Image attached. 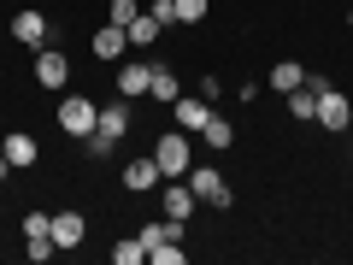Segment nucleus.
I'll list each match as a JSON object with an SVG mask.
<instances>
[{"instance_id": "cd10ccee", "label": "nucleus", "mask_w": 353, "mask_h": 265, "mask_svg": "<svg viewBox=\"0 0 353 265\" xmlns=\"http://www.w3.org/2000/svg\"><path fill=\"white\" fill-rule=\"evenodd\" d=\"M347 30H353V12H347Z\"/></svg>"}, {"instance_id": "a211bd4d", "label": "nucleus", "mask_w": 353, "mask_h": 265, "mask_svg": "<svg viewBox=\"0 0 353 265\" xmlns=\"http://www.w3.org/2000/svg\"><path fill=\"white\" fill-rule=\"evenodd\" d=\"M306 83V71L294 59H283V65H271V88H277V95H289V88H301Z\"/></svg>"}, {"instance_id": "39448f33", "label": "nucleus", "mask_w": 353, "mask_h": 265, "mask_svg": "<svg viewBox=\"0 0 353 265\" xmlns=\"http://www.w3.org/2000/svg\"><path fill=\"white\" fill-rule=\"evenodd\" d=\"M159 183H165V177H159V159H153V153H136V159L124 165V189L130 195H153Z\"/></svg>"}, {"instance_id": "5701e85b", "label": "nucleus", "mask_w": 353, "mask_h": 265, "mask_svg": "<svg viewBox=\"0 0 353 265\" xmlns=\"http://www.w3.org/2000/svg\"><path fill=\"white\" fill-rule=\"evenodd\" d=\"M141 259H148L141 236H130V242H118V248H112V265H141Z\"/></svg>"}, {"instance_id": "aec40b11", "label": "nucleus", "mask_w": 353, "mask_h": 265, "mask_svg": "<svg viewBox=\"0 0 353 265\" xmlns=\"http://www.w3.org/2000/svg\"><path fill=\"white\" fill-rule=\"evenodd\" d=\"M24 242H53V213H24Z\"/></svg>"}, {"instance_id": "6ab92c4d", "label": "nucleus", "mask_w": 353, "mask_h": 265, "mask_svg": "<svg viewBox=\"0 0 353 265\" xmlns=\"http://www.w3.org/2000/svg\"><path fill=\"white\" fill-rule=\"evenodd\" d=\"M148 95H153V101H165V106H171V101H176V71L153 65V83H148Z\"/></svg>"}, {"instance_id": "c85d7f7f", "label": "nucleus", "mask_w": 353, "mask_h": 265, "mask_svg": "<svg viewBox=\"0 0 353 265\" xmlns=\"http://www.w3.org/2000/svg\"><path fill=\"white\" fill-rule=\"evenodd\" d=\"M347 165H353V153H347Z\"/></svg>"}, {"instance_id": "2eb2a0df", "label": "nucleus", "mask_w": 353, "mask_h": 265, "mask_svg": "<svg viewBox=\"0 0 353 265\" xmlns=\"http://www.w3.org/2000/svg\"><path fill=\"white\" fill-rule=\"evenodd\" d=\"M283 101H289V118H301V124H312V118H318V88H312V83L289 88Z\"/></svg>"}, {"instance_id": "f3484780", "label": "nucleus", "mask_w": 353, "mask_h": 265, "mask_svg": "<svg viewBox=\"0 0 353 265\" xmlns=\"http://www.w3.org/2000/svg\"><path fill=\"white\" fill-rule=\"evenodd\" d=\"M101 136H112V141H124L130 136V106H101Z\"/></svg>"}, {"instance_id": "6e6552de", "label": "nucleus", "mask_w": 353, "mask_h": 265, "mask_svg": "<svg viewBox=\"0 0 353 265\" xmlns=\"http://www.w3.org/2000/svg\"><path fill=\"white\" fill-rule=\"evenodd\" d=\"M176 130H189V136H201L206 130V118H212V101H206V95H176Z\"/></svg>"}, {"instance_id": "7ed1b4c3", "label": "nucleus", "mask_w": 353, "mask_h": 265, "mask_svg": "<svg viewBox=\"0 0 353 265\" xmlns=\"http://www.w3.org/2000/svg\"><path fill=\"white\" fill-rule=\"evenodd\" d=\"M189 189L201 206H230V183H224L218 165H189Z\"/></svg>"}, {"instance_id": "dca6fc26", "label": "nucleus", "mask_w": 353, "mask_h": 265, "mask_svg": "<svg viewBox=\"0 0 353 265\" xmlns=\"http://www.w3.org/2000/svg\"><path fill=\"white\" fill-rule=\"evenodd\" d=\"M201 141H206V148H218V153H224L230 141H236V124H230L224 112H212V118H206V130H201Z\"/></svg>"}, {"instance_id": "4be33fe9", "label": "nucleus", "mask_w": 353, "mask_h": 265, "mask_svg": "<svg viewBox=\"0 0 353 265\" xmlns=\"http://www.w3.org/2000/svg\"><path fill=\"white\" fill-rule=\"evenodd\" d=\"M148 259L153 265H183V259H189V248H183V242H159V248H148Z\"/></svg>"}, {"instance_id": "ddd939ff", "label": "nucleus", "mask_w": 353, "mask_h": 265, "mask_svg": "<svg viewBox=\"0 0 353 265\" xmlns=\"http://www.w3.org/2000/svg\"><path fill=\"white\" fill-rule=\"evenodd\" d=\"M12 36L24 41V48H48V18H41V12H18L12 18Z\"/></svg>"}, {"instance_id": "1a4fd4ad", "label": "nucleus", "mask_w": 353, "mask_h": 265, "mask_svg": "<svg viewBox=\"0 0 353 265\" xmlns=\"http://www.w3.org/2000/svg\"><path fill=\"white\" fill-rule=\"evenodd\" d=\"M148 83H153V59H130V65H118V95H124V101L148 95Z\"/></svg>"}, {"instance_id": "bb28decb", "label": "nucleus", "mask_w": 353, "mask_h": 265, "mask_svg": "<svg viewBox=\"0 0 353 265\" xmlns=\"http://www.w3.org/2000/svg\"><path fill=\"white\" fill-rule=\"evenodd\" d=\"M24 253H30V259H36V265H41V259H53V253H59V248H53V242H30V248H24Z\"/></svg>"}, {"instance_id": "b1692460", "label": "nucleus", "mask_w": 353, "mask_h": 265, "mask_svg": "<svg viewBox=\"0 0 353 265\" xmlns=\"http://www.w3.org/2000/svg\"><path fill=\"white\" fill-rule=\"evenodd\" d=\"M141 6L136 0H112V6H106V24H118V30H130V18H136Z\"/></svg>"}, {"instance_id": "0eeeda50", "label": "nucleus", "mask_w": 353, "mask_h": 265, "mask_svg": "<svg viewBox=\"0 0 353 265\" xmlns=\"http://www.w3.org/2000/svg\"><path fill=\"white\" fill-rule=\"evenodd\" d=\"M65 77H71V59L59 48H36V88H65Z\"/></svg>"}, {"instance_id": "20e7f679", "label": "nucleus", "mask_w": 353, "mask_h": 265, "mask_svg": "<svg viewBox=\"0 0 353 265\" xmlns=\"http://www.w3.org/2000/svg\"><path fill=\"white\" fill-rule=\"evenodd\" d=\"M159 206H165V218H176V224H189L194 218V189H189V177H165V189H159Z\"/></svg>"}, {"instance_id": "9d476101", "label": "nucleus", "mask_w": 353, "mask_h": 265, "mask_svg": "<svg viewBox=\"0 0 353 265\" xmlns=\"http://www.w3.org/2000/svg\"><path fill=\"white\" fill-rule=\"evenodd\" d=\"M83 236H88V218L83 213H53V248H83Z\"/></svg>"}, {"instance_id": "f8f14e48", "label": "nucleus", "mask_w": 353, "mask_h": 265, "mask_svg": "<svg viewBox=\"0 0 353 265\" xmlns=\"http://www.w3.org/2000/svg\"><path fill=\"white\" fill-rule=\"evenodd\" d=\"M0 153L12 159V171H30V165L41 159V148H36V136H24V130H12V136L0 141Z\"/></svg>"}, {"instance_id": "9b49d317", "label": "nucleus", "mask_w": 353, "mask_h": 265, "mask_svg": "<svg viewBox=\"0 0 353 265\" xmlns=\"http://www.w3.org/2000/svg\"><path fill=\"white\" fill-rule=\"evenodd\" d=\"M88 48H94V59H124V53H130V30L101 24L94 36H88Z\"/></svg>"}, {"instance_id": "423d86ee", "label": "nucleus", "mask_w": 353, "mask_h": 265, "mask_svg": "<svg viewBox=\"0 0 353 265\" xmlns=\"http://www.w3.org/2000/svg\"><path fill=\"white\" fill-rule=\"evenodd\" d=\"M318 124H324V130H347V124H353V101L341 95L336 83L318 95Z\"/></svg>"}, {"instance_id": "f257e3e1", "label": "nucleus", "mask_w": 353, "mask_h": 265, "mask_svg": "<svg viewBox=\"0 0 353 265\" xmlns=\"http://www.w3.org/2000/svg\"><path fill=\"white\" fill-rule=\"evenodd\" d=\"M153 159H159V177H189V165H194V136H189V130H165V136L153 141Z\"/></svg>"}, {"instance_id": "393cba45", "label": "nucleus", "mask_w": 353, "mask_h": 265, "mask_svg": "<svg viewBox=\"0 0 353 265\" xmlns=\"http://www.w3.org/2000/svg\"><path fill=\"white\" fill-rule=\"evenodd\" d=\"M206 18V0H176V24H201Z\"/></svg>"}, {"instance_id": "412c9836", "label": "nucleus", "mask_w": 353, "mask_h": 265, "mask_svg": "<svg viewBox=\"0 0 353 265\" xmlns=\"http://www.w3.org/2000/svg\"><path fill=\"white\" fill-rule=\"evenodd\" d=\"M83 153H88V159H112L118 141H112V136H101V130H88V136H83Z\"/></svg>"}, {"instance_id": "a878e982", "label": "nucleus", "mask_w": 353, "mask_h": 265, "mask_svg": "<svg viewBox=\"0 0 353 265\" xmlns=\"http://www.w3.org/2000/svg\"><path fill=\"white\" fill-rule=\"evenodd\" d=\"M148 12H153V18H159V24H165V30H176V0H153Z\"/></svg>"}, {"instance_id": "f03ea898", "label": "nucleus", "mask_w": 353, "mask_h": 265, "mask_svg": "<svg viewBox=\"0 0 353 265\" xmlns=\"http://www.w3.org/2000/svg\"><path fill=\"white\" fill-rule=\"evenodd\" d=\"M53 118H59V130H65V136H88V130L101 124V106H94V101H83V95H65Z\"/></svg>"}, {"instance_id": "4468645a", "label": "nucleus", "mask_w": 353, "mask_h": 265, "mask_svg": "<svg viewBox=\"0 0 353 265\" xmlns=\"http://www.w3.org/2000/svg\"><path fill=\"white\" fill-rule=\"evenodd\" d=\"M159 36H165V24H159V18L148 12V6H141V12L130 18V48H153Z\"/></svg>"}]
</instances>
